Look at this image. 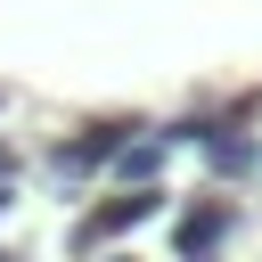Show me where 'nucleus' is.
Returning a JSON list of instances; mask_svg holds the SVG:
<instances>
[{
    "label": "nucleus",
    "mask_w": 262,
    "mask_h": 262,
    "mask_svg": "<svg viewBox=\"0 0 262 262\" xmlns=\"http://www.w3.org/2000/svg\"><path fill=\"white\" fill-rule=\"evenodd\" d=\"M164 205H172L164 180H147V188H115V196H98V205L66 229V254H74V262H98L106 246H123V237H139L147 221H164Z\"/></svg>",
    "instance_id": "1"
},
{
    "label": "nucleus",
    "mask_w": 262,
    "mask_h": 262,
    "mask_svg": "<svg viewBox=\"0 0 262 262\" xmlns=\"http://www.w3.org/2000/svg\"><path fill=\"white\" fill-rule=\"evenodd\" d=\"M229 237H237V196H188L172 213V254L180 262H221Z\"/></svg>",
    "instance_id": "2"
},
{
    "label": "nucleus",
    "mask_w": 262,
    "mask_h": 262,
    "mask_svg": "<svg viewBox=\"0 0 262 262\" xmlns=\"http://www.w3.org/2000/svg\"><path fill=\"white\" fill-rule=\"evenodd\" d=\"M98 262H131V254H115V246H106V254H98Z\"/></svg>",
    "instance_id": "7"
},
{
    "label": "nucleus",
    "mask_w": 262,
    "mask_h": 262,
    "mask_svg": "<svg viewBox=\"0 0 262 262\" xmlns=\"http://www.w3.org/2000/svg\"><path fill=\"white\" fill-rule=\"evenodd\" d=\"M164 156H172L164 123H139V131L123 139V156H115L106 172H115V188H147V180H164Z\"/></svg>",
    "instance_id": "4"
},
{
    "label": "nucleus",
    "mask_w": 262,
    "mask_h": 262,
    "mask_svg": "<svg viewBox=\"0 0 262 262\" xmlns=\"http://www.w3.org/2000/svg\"><path fill=\"white\" fill-rule=\"evenodd\" d=\"M8 205H16V180H0V213H8Z\"/></svg>",
    "instance_id": "6"
},
{
    "label": "nucleus",
    "mask_w": 262,
    "mask_h": 262,
    "mask_svg": "<svg viewBox=\"0 0 262 262\" xmlns=\"http://www.w3.org/2000/svg\"><path fill=\"white\" fill-rule=\"evenodd\" d=\"M0 180H25V156H16L8 139H0Z\"/></svg>",
    "instance_id": "5"
},
{
    "label": "nucleus",
    "mask_w": 262,
    "mask_h": 262,
    "mask_svg": "<svg viewBox=\"0 0 262 262\" xmlns=\"http://www.w3.org/2000/svg\"><path fill=\"white\" fill-rule=\"evenodd\" d=\"M131 131H139V123H123V115H106V123H82V131H74V139L49 156V172H57L66 188H90V180H98V172L123 156V139H131Z\"/></svg>",
    "instance_id": "3"
}]
</instances>
